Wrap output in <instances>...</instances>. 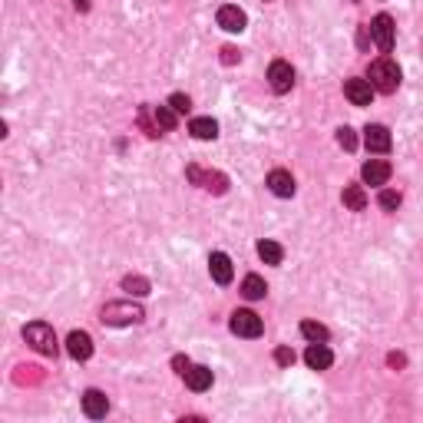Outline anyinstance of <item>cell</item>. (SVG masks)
I'll return each mask as SVG.
<instances>
[{
  "label": "cell",
  "instance_id": "cell-1",
  "mask_svg": "<svg viewBox=\"0 0 423 423\" xmlns=\"http://www.w3.org/2000/svg\"><path fill=\"white\" fill-rule=\"evenodd\" d=\"M370 86L377 93H394L400 86V67L390 60V56H380V60H374L370 63Z\"/></svg>",
  "mask_w": 423,
  "mask_h": 423
},
{
  "label": "cell",
  "instance_id": "cell-2",
  "mask_svg": "<svg viewBox=\"0 0 423 423\" xmlns=\"http://www.w3.org/2000/svg\"><path fill=\"white\" fill-rule=\"evenodd\" d=\"M146 317V311L139 308V304H132V301H112L103 308L99 314V321L103 324H112V328H123V324H139Z\"/></svg>",
  "mask_w": 423,
  "mask_h": 423
},
{
  "label": "cell",
  "instance_id": "cell-3",
  "mask_svg": "<svg viewBox=\"0 0 423 423\" xmlns=\"http://www.w3.org/2000/svg\"><path fill=\"white\" fill-rule=\"evenodd\" d=\"M23 341H27L34 350L47 354V357H53V354H56V334H53V328H50V324H43V321L27 324V328H23Z\"/></svg>",
  "mask_w": 423,
  "mask_h": 423
},
{
  "label": "cell",
  "instance_id": "cell-4",
  "mask_svg": "<svg viewBox=\"0 0 423 423\" xmlns=\"http://www.w3.org/2000/svg\"><path fill=\"white\" fill-rule=\"evenodd\" d=\"M261 317L255 311H235L232 314V334L239 337H261Z\"/></svg>",
  "mask_w": 423,
  "mask_h": 423
},
{
  "label": "cell",
  "instance_id": "cell-5",
  "mask_svg": "<svg viewBox=\"0 0 423 423\" xmlns=\"http://www.w3.org/2000/svg\"><path fill=\"white\" fill-rule=\"evenodd\" d=\"M268 83H271V90L275 93H288L295 86V70H291V63H285V60H275L271 67H268Z\"/></svg>",
  "mask_w": 423,
  "mask_h": 423
},
{
  "label": "cell",
  "instance_id": "cell-6",
  "mask_svg": "<svg viewBox=\"0 0 423 423\" xmlns=\"http://www.w3.org/2000/svg\"><path fill=\"white\" fill-rule=\"evenodd\" d=\"M370 37L377 40V47H380L384 53H390V50H394V20L387 17V14H377L374 23H370Z\"/></svg>",
  "mask_w": 423,
  "mask_h": 423
},
{
  "label": "cell",
  "instance_id": "cell-7",
  "mask_svg": "<svg viewBox=\"0 0 423 423\" xmlns=\"http://www.w3.org/2000/svg\"><path fill=\"white\" fill-rule=\"evenodd\" d=\"M245 23H248V17H245V10H241V7H235V3H225V7H219V27H221V30H228V34H241V30H245Z\"/></svg>",
  "mask_w": 423,
  "mask_h": 423
},
{
  "label": "cell",
  "instance_id": "cell-8",
  "mask_svg": "<svg viewBox=\"0 0 423 423\" xmlns=\"http://www.w3.org/2000/svg\"><path fill=\"white\" fill-rule=\"evenodd\" d=\"M83 410H86L90 420H103V417L110 413L106 394H103V390H86V394H83Z\"/></svg>",
  "mask_w": 423,
  "mask_h": 423
},
{
  "label": "cell",
  "instance_id": "cell-9",
  "mask_svg": "<svg viewBox=\"0 0 423 423\" xmlns=\"http://www.w3.org/2000/svg\"><path fill=\"white\" fill-rule=\"evenodd\" d=\"M344 96H348L354 106H370L374 86H370V80H348V83H344Z\"/></svg>",
  "mask_w": 423,
  "mask_h": 423
},
{
  "label": "cell",
  "instance_id": "cell-10",
  "mask_svg": "<svg viewBox=\"0 0 423 423\" xmlns=\"http://www.w3.org/2000/svg\"><path fill=\"white\" fill-rule=\"evenodd\" d=\"M208 271H212V278L219 281V285H232V258L225 255V252H212V258H208Z\"/></svg>",
  "mask_w": 423,
  "mask_h": 423
},
{
  "label": "cell",
  "instance_id": "cell-11",
  "mask_svg": "<svg viewBox=\"0 0 423 423\" xmlns=\"http://www.w3.org/2000/svg\"><path fill=\"white\" fill-rule=\"evenodd\" d=\"M67 350H70V357L73 361H86L93 354V337L86 331H73L67 337Z\"/></svg>",
  "mask_w": 423,
  "mask_h": 423
},
{
  "label": "cell",
  "instance_id": "cell-12",
  "mask_svg": "<svg viewBox=\"0 0 423 423\" xmlns=\"http://www.w3.org/2000/svg\"><path fill=\"white\" fill-rule=\"evenodd\" d=\"M268 189L275 192L278 199H291V195H295V179H291V172L275 169V172L268 176Z\"/></svg>",
  "mask_w": 423,
  "mask_h": 423
},
{
  "label": "cell",
  "instance_id": "cell-13",
  "mask_svg": "<svg viewBox=\"0 0 423 423\" xmlns=\"http://www.w3.org/2000/svg\"><path fill=\"white\" fill-rule=\"evenodd\" d=\"M304 364H308L311 370H328L334 364V354L324 348V344H317V341H314L311 348L304 350Z\"/></svg>",
  "mask_w": 423,
  "mask_h": 423
},
{
  "label": "cell",
  "instance_id": "cell-14",
  "mask_svg": "<svg viewBox=\"0 0 423 423\" xmlns=\"http://www.w3.org/2000/svg\"><path fill=\"white\" fill-rule=\"evenodd\" d=\"M361 176H364V182L367 185H384L387 179H390V162H384V159H370V162H364Z\"/></svg>",
  "mask_w": 423,
  "mask_h": 423
},
{
  "label": "cell",
  "instance_id": "cell-15",
  "mask_svg": "<svg viewBox=\"0 0 423 423\" xmlns=\"http://www.w3.org/2000/svg\"><path fill=\"white\" fill-rule=\"evenodd\" d=\"M364 143H367L370 152H387L390 149V132H387V126H367L364 129Z\"/></svg>",
  "mask_w": 423,
  "mask_h": 423
},
{
  "label": "cell",
  "instance_id": "cell-16",
  "mask_svg": "<svg viewBox=\"0 0 423 423\" xmlns=\"http://www.w3.org/2000/svg\"><path fill=\"white\" fill-rule=\"evenodd\" d=\"M185 387L195 390V394L208 390V387H212V370L208 367H189L185 370Z\"/></svg>",
  "mask_w": 423,
  "mask_h": 423
},
{
  "label": "cell",
  "instance_id": "cell-17",
  "mask_svg": "<svg viewBox=\"0 0 423 423\" xmlns=\"http://www.w3.org/2000/svg\"><path fill=\"white\" fill-rule=\"evenodd\" d=\"M189 132H192V136H195V139H215V136H219V123H215V119H212V116H199V119H192V123H189Z\"/></svg>",
  "mask_w": 423,
  "mask_h": 423
},
{
  "label": "cell",
  "instance_id": "cell-18",
  "mask_svg": "<svg viewBox=\"0 0 423 423\" xmlns=\"http://www.w3.org/2000/svg\"><path fill=\"white\" fill-rule=\"evenodd\" d=\"M258 258H261L265 265H281V261H285V248H281L278 241L265 239V241H258Z\"/></svg>",
  "mask_w": 423,
  "mask_h": 423
},
{
  "label": "cell",
  "instance_id": "cell-19",
  "mask_svg": "<svg viewBox=\"0 0 423 423\" xmlns=\"http://www.w3.org/2000/svg\"><path fill=\"white\" fill-rule=\"evenodd\" d=\"M241 295L248 298V301H258V298H265V295H268V285H265V278L248 275L245 281H241Z\"/></svg>",
  "mask_w": 423,
  "mask_h": 423
},
{
  "label": "cell",
  "instance_id": "cell-20",
  "mask_svg": "<svg viewBox=\"0 0 423 423\" xmlns=\"http://www.w3.org/2000/svg\"><path fill=\"white\" fill-rule=\"evenodd\" d=\"M344 205H348L350 212H364V208H367L364 189H361V185H348V189H344Z\"/></svg>",
  "mask_w": 423,
  "mask_h": 423
},
{
  "label": "cell",
  "instance_id": "cell-21",
  "mask_svg": "<svg viewBox=\"0 0 423 423\" xmlns=\"http://www.w3.org/2000/svg\"><path fill=\"white\" fill-rule=\"evenodd\" d=\"M152 119H156V129H176L179 112L172 110V106H156V110H152Z\"/></svg>",
  "mask_w": 423,
  "mask_h": 423
},
{
  "label": "cell",
  "instance_id": "cell-22",
  "mask_svg": "<svg viewBox=\"0 0 423 423\" xmlns=\"http://www.w3.org/2000/svg\"><path fill=\"white\" fill-rule=\"evenodd\" d=\"M301 334L308 337V341H317V344H324L328 341V328L324 324H317V321H301Z\"/></svg>",
  "mask_w": 423,
  "mask_h": 423
},
{
  "label": "cell",
  "instance_id": "cell-23",
  "mask_svg": "<svg viewBox=\"0 0 423 423\" xmlns=\"http://www.w3.org/2000/svg\"><path fill=\"white\" fill-rule=\"evenodd\" d=\"M123 288H126V291H132V295H149V281H146V278H139V275L123 278Z\"/></svg>",
  "mask_w": 423,
  "mask_h": 423
},
{
  "label": "cell",
  "instance_id": "cell-24",
  "mask_svg": "<svg viewBox=\"0 0 423 423\" xmlns=\"http://www.w3.org/2000/svg\"><path fill=\"white\" fill-rule=\"evenodd\" d=\"M337 146L348 149V152H354V149H357V136H354V129H350V126L337 129Z\"/></svg>",
  "mask_w": 423,
  "mask_h": 423
},
{
  "label": "cell",
  "instance_id": "cell-25",
  "mask_svg": "<svg viewBox=\"0 0 423 423\" xmlns=\"http://www.w3.org/2000/svg\"><path fill=\"white\" fill-rule=\"evenodd\" d=\"M169 106L182 116V112L192 110V99H189V96H182V93H172V96H169Z\"/></svg>",
  "mask_w": 423,
  "mask_h": 423
},
{
  "label": "cell",
  "instance_id": "cell-26",
  "mask_svg": "<svg viewBox=\"0 0 423 423\" xmlns=\"http://www.w3.org/2000/svg\"><path fill=\"white\" fill-rule=\"evenodd\" d=\"M397 205H400V195H397V192H390V189H384V192H380V208L394 212Z\"/></svg>",
  "mask_w": 423,
  "mask_h": 423
},
{
  "label": "cell",
  "instance_id": "cell-27",
  "mask_svg": "<svg viewBox=\"0 0 423 423\" xmlns=\"http://www.w3.org/2000/svg\"><path fill=\"white\" fill-rule=\"evenodd\" d=\"M275 361L281 364V367H291V364H295V350H291V348H278L275 350Z\"/></svg>",
  "mask_w": 423,
  "mask_h": 423
},
{
  "label": "cell",
  "instance_id": "cell-28",
  "mask_svg": "<svg viewBox=\"0 0 423 423\" xmlns=\"http://www.w3.org/2000/svg\"><path fill=\"white\" fill-rule=\"evenodd\" d=\"M221 60H225V63H235V60H239V50H235V47H225V50H221Z\"/></svg>",
  "mask_w": 423,
  "mask_h": 423
},
{
  "label": "cell",
  "instance_id": "cell-29",
  "mask_svg": "<svg viewBox=\"0 0 423 423\" xmlns=\"http://www.w3.org/2000/svg\"><path fill=\"white\" fill-rule=\"evenodd\" d=\"M172 364H176V370H179V374H182V377H185V370L192 367V364H189V361H185V357H176V361H172Z\"/></svg>",
  "mask_w": 423,
  "mask_h": 423
}]
</instances>
